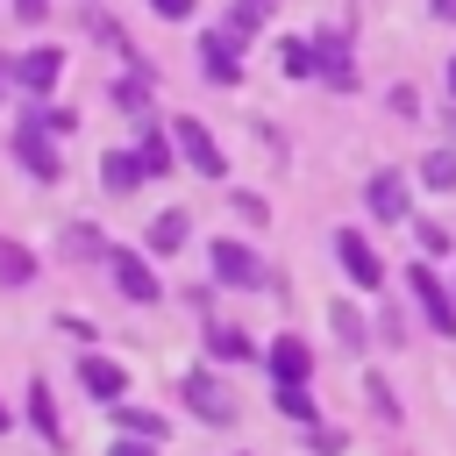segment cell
Returning <instances> with one entry per match:
<instances>
[{"label": "cell", "instance_id": "6da1fadb", "mask_svg": "<svg viewBox=\"0 0 456 456\" xmlns=\"http://www.w3.org/2000/svg\"><path fill=\"white\" fill-rule=\"evenodd\" d=\"M171 142L185 150V164H192L200 178H221V171H228V157H221V142L207 135V121H192V114H178V121H171Z\"/></svg>", "mask_w": 456, "mask_h": 456}, {"label": "cell", "instance_id": "7a4b0ae2", "mask_svg": "<svg viewBox=\"0 0 456 456\" xmlns=\"http://www.w3.org/2000/svg\"><path fill=\"white\" fill-rule=\"evenodd\" d=\"M14 157L36 171V178H57V150H50V121L36 114V121H21V135H14Z\"/></svg>", "mask_w": 456, "mask_h": 456}, {"label": "cell", "instance_id": "3957f363", "mask_svg": "<svg viewBox=\"0 0 456 456\" xmlns=\"http://www.w3.org/2000/svg\"><path fill=\"white\" fill-rule=\"evenodd\" d=\"M335 256H342V271H349L356 285H385V264H378V249H370L356 228H342V235H335Z\"/></svg>", "mask_w": 456, "mask_h": 456}, {"label": "cell", "instance_id": "277c9868", "mask_svg": "<svg viewBox=\"0 0 456 456\" xmlns=\"http://www.w3.org/2000/svg\"><path fill=\"white\" fill-rule=\"evenodd\" d=\"M214 278L221 285H264V264H256V249H242V242H214Z\"/></svg>", "mask_w": 456, "mask_h": 456}, {"label": "cell", "instance_id": "5b68a950", "mask_svg": "<svg viewBox=\"0 0 456 456\" xmlns=\"http://www.w3.org/2000/svg\"><path fill=\"white\" fill-rule=\"evenodd\" d=\"M107 264H114V285H121L135 306H150V299H157V271H150L135 249H107Z\"/></svg>", "mask_w": 456, "mask_h": 456}, {"label": "cell", "instance_id": "8992f818", "mask_svg": "<svg viewBox=\"0 0 456 456\" xmlns=\"http://www.w3.org/2000/svg\"><path fill=\"white\" fill-rule=\"evenodd\" d=\"M406 285H413V299L428 306V321H435L442 335H456V299L435 285V271H428V264H413V271H406Z\"/></svg>", "mask_w": 456, "mask_h": 456}, {"label": "cell", "instance_id": "52a82bcc", "mask_svg": "<svg viewBox=\"0 0 456 456\" xmlns=\"http://www.w3.org/2000/svg\"><path fill=\"white\" fill-rule=\"evenodd\" d=\"M78 385H86L93 399H107V406L128 399V370H121L114 356H86V363H78Z\"/></svg>", "mask_w": 456, "mask_h": 456}, {"label": "cell", "instance_id": "ba28073f", "mask_svg": "<svg viewBox=\"0 0 456 456\" xmlns=\"http://www.w3.org/2000/svg\"><path fill=\"white\" fill-rule=\"evenodd\" d=\"M185 406H192L200 420H214V428H221V420H235V399H228L207 370H192V378H185Z\"/></svg>", "mask_w": 456, "mask_h": 456}, {"label": "cell", "instance_id": "9c48e42d", "mask_svg": "<svg viewBox=\"0 0 456 456\" xmlns=\"http://www.w3.org/2000/svg\"><path fill=\"white\" fill-rule=\"evenodd\" d=\"M363 200H370V214H378V221H406V207H413V200H406V178H399V171H378Z\"/></svg>", "mask_w": 456, "mask_h": 456}, {"label": "cell", "instance_id": "30bf717a", "mask_svg": "<svg viewBox=\"0 0 456 456\" xmlns=\"http://www.w3.org/2000/svg\"><path fill=\"white\" fill-rule=\"evenodd\" d=\"M142 178H150L142 157H128V150H107V157H100V185H107V192H135Z\"/></svg>", "mask_w": 456, "mask_h": 456}, {"label": "cell", "instance_id": "8fae6325", "mask_svg": "<svg viewBox=\"0 0 456 456\" xmlns=\"http://www.w3.org/2000/svg\"><path fill=\"white\" fill-rule=\"evenodd\" d=\"M57 71H64V57H57L50 43H43V50H28V57H21V93H50V86H57Z\"/></svg>", "mask_w": 456, "mask_h": 456}, {"label": "cell", "instance_id": "7c38bea8", "mask_svg": "<svg viewBox=\"0 0 456 456\" xmlns=\"http://www.w3.org/2000/svg\"><path fill=\"white\" fill-rule=\"evenodd\" d=\"M278 413H285V420H299V428H314V420H321V406H314L306 378H278Z\"/></svg>", "mask_w": 456, "mask_h": 456}, {"label": "cell", "instance_id": "4fadbf2b", "mask_svg": "<svg viewBox=\"0 0 456 456\" xmlns=\"http://www.w3.org/2000/svg\"><path fill=\"white\" fill-rule=\"evenodd\" d=\"M306 370H314L306 342H299V335H278V342H271V378H306Z\"/></svg>", "mask_w": 456, "mask_h": 456}, {"label": "cell", "instance_id": "5bb4252c", "mask_svg": "<svg viewBox=\"0 0 456 456\" xmlns=\"http://www.w3.org/2000/svg\"><path fill=\"white\" fill-rule=\"evenodd\" d=\"M314 57H321V78H328V86H342V93L356 86V71H349V50H342V36H321V50H314Z\"/></svg>", "mask_w": 456, "mask_h": 456}, {"label": "cell", "instance_id": "9a60e30c", "mask_svg": "<svg viewBox=\"0 0 456 456\" xmlns=\"http://www.w3.org/2000/svg\"><path fill=\"white\" fill-rule=\"evenodd\" d=\"M207 78H214V86H242V57H235V43L207 36Z\"/></svg>", "mask_w": 456, "mask_h": 456}, {"label": "cell", "instance_id": "2e32d148", "mask_svg": "<svg viewBox=\"0 0 456 456\" xmlns=\"http://www.w3.org/2000/svg\"><path fill=\"white\" fill-rule=\"evenodd\" d=\"M28 420H36V435H43V442H64V428H57V399H50V385H43V378L28 385Z\"/></svg>", "mask_w": 456, "mask_h": 456}, {"label": "cell", "instance_id": "e0dca14e", "mask_svg": "<svg viewBox=\"0 0 456 456\" xmlns=\"http://www.w3.org/2000/svg\"><path fill=\"white\" fill-rule=\"evenodd\" d=\"M207 356L242 363V356H249V335H242V328H207Z\"/></svg>", "mask_w": 456, "mask_h": 456}, {"label": "cell", "instance_id": "ac0fdd59", "mask_svg": "<svg viewBox=\"0 0 456 456\" xmlns=\"http://www.w3.org/2000/svg\"><path fill=\"white\" fill-rule=\"evenodd\" d=\"M36 278V256L21 242H0V285H28Z\"/></svg>", "mask_w": 456, "mask_h": 456}, {"label": "cell", "instance_id": "d6986e66", "mask_svg": "<svg viewBox=\"0 0 456 456\" xmlns=\"http://www.w3.org/2000/svg\"><path fill=\"white\" fill-rule=\"evenodd\" d=\"M328 321H335L342 349H363V335H370V328H363V314H356V306H342V299H335V306H328Z\"/></svg>", "mask_w": 456, "mask_h": 456}, {"label": "cell", "instance_id": "ffe728a7", "mask_svg": "<svg viewBox=\"0 0 456 456\" xmlns=\"http://www.w3.org/2000/svg\"><path fill=\"white\" fill-rule=\"evenodd\" d=\"M420 178H428L435 192H456V150H428V164H420Z\"/></svg>", "mask_w": 456, "mask_h": 456}, {"label": "cell", "instance_id": "44dd1931", "mask_svg": "<svg viewBox=\"0 0 456 456\" xmlns=\"http://www.w3.org/2000/svg\"><path fill=\"white\" fill-rule=\"evenodd\" d=\"M256 21H264V14H249V7H228V21H221V28H214V36H221V43H235V50H242V43H249V36H256Z\"/></svg>", "mask_w": 456, "mask_h": 456}, {"label": "cell", "instance_id": "7402d4cb", "mask_svg": "<svg viewBox=\"0 0 456 456\" xmlns=\"http://www.w3.org/2000/svg\"><path fill=\"white\" fill-rule=\"evenodd\" d=\"M178 242H185V214L171 207V214H157V221H150V249H178Z\"/></svg>", "mask_w": 456, "mask_h": 456}, {"label": "cell", "instance_id": "603a6c76", "mask_svg": "<svg viewBox=\"0 0 456 456\" xmlns=\"http://www.w3.org/2000/svg\"><path fill=\"white\" fill-rule=\"evenodd\" d=\"M114 420H121V428H128V435H164V420H157V413H150V406H128V399H121V406H114Z\"/></svg>", "mask_w": 456, "mask_h": 456}, {"label": "cell", "instance_id": "cb8c5ba5", "mask_svg": "<svg viewBox=\"0 0 456 456\" xmlns=\"http://www.w3.org/2000/svg\"><path fill=\"white\" fill-rule=\"evenodd\" d=\"M314 64H321V57H314L306 43H285V50H278V71H292V78H306Z\"/></svg>", "mask_w": 456, "mask_h": 456}, {"label": "cell", "instance_id": "d4e9b609", "mask_svg": "<svg viewBox=\"0 0 456 456\" xmlns=\"http://www.w3.org/2000/svg\"><path fill=\"white\" fill-rule=\"evenodd\" d=\"M135 157H142V171H150V178H157V171H171V150H164V142H157V135H150V142H142V150H135Z\"/></svg>", "mask_w": 456, "mask_h": 456}, {"label": "cell", "instance_id": "484cf974", "mask_svg": "<svg viewBox=\"0 0 456 456\" xmlns=\"http://www.w3.org/2000/svg\"><path fill=\"white\" fill-rule=\"evenodd\" d=\"M64 249H71V256H107V249H100V235H93V228H71V235H64Z\"/></svg>", "mask_w": 456, "mask_h": 456}, {"label": "cell", "instance_id": "4316f807", "mask_svg": "<svg viewBox=\"0 0 456 456\" xmlns=\"http://www.w3.org/2000/svg\"><path fill=\"white\" fill-rule=\"evenodd\" d=\"M420 249H428V256H442V249H449V228H435V221H420Z\"/></svg>", "mask_w": 456, "mask_h": 456}, {"label": "cell", "instance_id": "83f0119b", "mask_svg": "<svg viewBox=\"0 0 456 456\" xmlns=\"http://www.w3.org/2000/svg\"><path fill=\"white\" fill-rule=\"evenodd\" d=\"M107 456H157V449H150V435H121Z\"/></svg>", "mask_w": 456, "mask_h": 456}, {"label": "cell", "instance_id": "f1b7e54d", "mask_svg": "<svg viewBox=\"0 0 456 456\" xmlns=\"http://www.w3.org/2000/svg\"><path fill=\"white\" fill-rule=\"evenodd\" d=\"M370 399H378V413H385V420L399 413V399H392V385H385V378H370Z\"/></svg>", "mask_w": 456, "mask_h": 456}, {"label": "cell", "instance_id": "f546056e", "mask_svg": "<svg viewBox=\"0 0 456 456\" xmlns=\"http://www.w3.org/2000/svg\"><path fill=\"white\" fill-rule=\"evenodd\" d=\"M150 7H157L164 21H185V14H192V0H150Z\"/></svg>", "mask_w": 456, "mask_h": 456}, {"label": "cell", "instance_id": "4dcf8cb0", "mask_svg": "<svg viewBox=\"0 0 456 456\" xmlns=\"http://www.w3.org/2000/svg\"><path fill=\"white\" fill-rule=\"evenodd\" d=\"M14 14H21V21H43V14H50V0H14Z\"/></svg>", "mask_w": 456, "mask_h": 456}, {"label": "cell", "instance_id": "1f68e13d", "mask_svg": "<svg viewBox=\"0 0 456 456\" xmlns=\"http://www.w3.org/2000/svg\"><path fill=\"white\" fill-rule=\"evenodd\" d=\"M7 86H21V64H14V57H0V93H7Z\"/></svg>", "mask_w": 456, "mask_h": 456}, {"label": "cell", "instance_id": "d6a6232c", "mask_svg": "<svg viewBox=\"0 0 456 456\" xmlns=\"http://www.w3.org/2000/svg\"><path fill=\"white\" fill-rule=\"evenodd\" d=\"M428 7H435V14H442V21H456V0H428Z\"/></svg>", "mask_w": 456, "mask_h": 456}, {"label": "cell", "instance_id": "836d02e7", "mask_svg": "<svg viewBox=\"0 0 456 456\" xmlns=\"http://www.w3.org/2000/svg\"><path fill=\"white\" fill-rule=\"evenodd\" d=\"M242 7H249V14H271V0H242Z\"/></svg>", "mask_w": 456, "mask_h": 456}, {"label": "cell", "instance_id": "e575fe53", "mask_svg": "<svg viewBox=\"0 0 456 456\" xmlns=\"http://www.w3.org/2000/svg\"><path fill=\"white\" fill-rule=\"evenodd\" d=\"M449 93H456V57H449Z\"/></svg>", "mask_w": 456, "mask_h": 456}, {"label": "cell", "instance_id": "d590c367", "mask_svg": "<svg viewBox=\"0 0 456 456\" xmlns=\"http://www.w3.org/2000/svg\"><path fill=\"white\" fill-rule=\"evenodd\" d=\"M0 428H7V406H0Z\"/></svg>", "mask_w": 456, "mask_h": 456}]
</instances>
